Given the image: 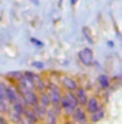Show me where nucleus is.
Instances as JSON below:
<instances>
[{
    "mask_svg": "<svg viewBox=\"0 0 122 124\" xmlns=\"http://www.w3.org/2000/svg\"><path fill=\"white\" fill-rule=\"evenodd\" d=\"M59 119H60V116H58L52 108H49L47 110L42 122L44 124H59Z\"/></svg>",
    "mask_w": 122,
    "mask_h": 124,
    "instance_id": "8",
    "label": "nucleus"
},
{
    "mask_svg": "<svg viewBox=\"0 0 122 124\" xmlns=\"http://www.w3.org/2000/svg\"><path fill=\"white\" fill-rule=\"evenodd\" d=\"M5 95H6V100H7L10 104L15 103L17 100H20V94L18 93L16 86H12V85H10V84H7V86H6V88H5Z\"/></svg>",
    "mask_w": 122,
    "mask_h": 124,
    "instance_id": "5",
    "label": "nucleus"
},
{
    "mask_svg": "<svg viewBox=\"0 0 122 124\" xmlns=\"http://www.w3.org/2000/svg\"><path fill=\"white\" fill-rule=\"evenodd\" d=\"M22 124H35V123H32V122L28 121V119H25V118L23 117V123H22Z\"/></svg>",
    "mask_w": 122,
    "mask_h": 124,
    "instance_id": "26",
    "label": "nucleus"
},
{
    "mask_svg": "<svg viewBox=\"0 0 122 124\" xmlns=\"http://www.w3.org/2000/svg\"><path fill=\"white\" fill-rule=\"evenodd\" d=\"M38 104H41L42 106L49 108L52 106V101H50V97H49V93L47 92H42L38 93Z\"/></svg>",
    "mask_w": 122,
    "mask_h": 124,
    "instance_id": "11",
    "label": "nucleus"
},
{
    "mask_svg": "<svg viewBox=\"0 0 122 124\" xmlns=\"http://www.w3.org/2000/svg\"><path fill=\"white\" fill-rule=\"evenodd\" d=\"M5 78L9 79V80H11L13 84H17V82L23 78V72H22V70H12V72H10V73H6V74H5Z\"/></svg>",
    "mask_w": 122,
    "mask_h": 124,
    "instance_id": "14",
    "label": "nucleus"
},
{
    "mask_svg": "<svg viewBox=\"0 0 122 124\" xmlns=\"http://www.w3.org/2000/svg\"><path fill=\"white\" fill-rule=\"evenodd\" d=\"M29 41H30L31 44H34V46H37V48H43V46H44V43H43L41 39L36 38V37H30V38H29Z\"/></svg>",
    "mask_w": 122,
    "mask_h": 124,
    "instance_id": "22",
    "label": "nucleus"
},
{
    "mask_svg": "<svg viewBox=\"0 0 122 124\" xmlns=\"http://www.w3.org/2000/svg\"><path fill=\"white\" fill-rule=\"evenodd\" d=\"M19 94H20V100L25 108H32L38 104V93L36 91H25Z\"/></svg>",
    "mask_w": 122,
    "mask_h": 124,
    "instance_id": "2",
    "label": "nucleus"
},
{
    "mask_svg": "<svg viewBox=\"0 0 122 124\" xmlns=\"http://www.w3.org/2000/svg\"><path fill=\"white\" fill-rule=\"evenodd\" d=\"M97 82H98L101 90L105 91L110 86V78L108 77L107 74H101V75H98V78H97Z\"/></svg>",
    "mask_w": 122,
    "mask_h": 124,
    "instance_id": "12",
    "label": "nucleus"
},
{
    "mask_svg": "<svg viewBox=\"0 0 122 124\" xmlns=\"http://www.w3.org/2000/svg\"><path fill=\"white\" fill-rule=\"evenodd\" d=\"M104 117H105V110L102 106V108H98L96 112L89 115V122H91V123H93V124H97V123H99Z\"/></svg>",
    "mask_w": 122,
    "mask_h": 124,
    "instance_id": "9",
    "label": "nucleus"
},
{
    "mask_svg": "<svg viewBox=\"0 0 122 124\" xmlns=\"http://www.w3.org/2000/svg\"><path fill=\"white\" fill-rule=\"evenodd\" d=\"M32 1H34V2L36 4V5H38V1H37V0H32Z\"/></svg>",
    "mask_w": 122,
    "mask_h": 124,
    "instance_id": "29",
    "label": "nucleus"
},
{
    "mask_svg": "<svg viewBox=\"0 0 122 124\" xmlns=\"http://www.w3.org/2000/svg\"><path fill=\"white\" fill-rule=\"evenodd\" d=\"M63 95L67 98V100L72 104V106L76 108L77 106H79V103H78V99H77V95L74 92H70V91H63Z\"/></svg>",
    "mask_w": 122,
    "mask_h": 124,
    "instance_id": "17",
    "label": "nucleus"
},
{
    "mask_svg": "<svg viewBox=\"0 0 122 124\" xmlns=\"http://www.w3.org/2000/svg\"><path fill=\"white\" fill-rule=\"evenodd\" d=\"M78 60L80 61L81 64L86 66V67H90L95 62V57H93V51H92L91 48H83L79 53H78Z\"/></svg>",
    "mask_w": 122,
    "mask_h": 124,
    "instance_id": "3",
    "label": "nucleus"
},
{
    "mask_svg": "<svg viewBox=\"0 0 122 124\" xmlns=\"http://www.w3.org/2000/svg\"><path fill=\"white\" fill-rule=\"evenodd\" d=\"M7 116H9V122H10V123H12V124H22L23 123V115H20V113H17V112L11 110Z\"/></svg>",
    "mask_w": 122,
    "mask_h": 124,
    "instance_id": "15",
    "label": "nucleus"
},
{
    "mask_svg": "<svg viewBox=\"0 0 122 124\" xmlns=\"http://www.w3.org/2000/svg\"><path fill=\"white\" fill-rule=\"evenodd\" d=\"M83 124H93V123H91V122H86V123H83Z\"/></svg>",
    "mask_w": 122,
    "mask_h": 124,
    "instance_id": "30",
    "label": "nucleus"
},
{
    "mask_svg": "<svg viewBox=\"0 0 122 124\" xmlns=\"http://www.w3.org/2000/svg\"><path fill=\"white\" fill-rule=\"evenodd\" d=\"M6 86H7V84H6L5 81H2V80H0V91H5V88H6Z\"/></svg>",
    "mask_w": 122,
    "mask_h": 124,
    "instance_id": "25",
    "label": "nucleus"
},
{
    "mask_svg": "<svg viewBox=\"0 0 122 124\" xmlns=\"http://www.w3.org/2000/svg\"><path fill=\"white\" fill-rule=\"evenodd\" d=\"M11 111V104L5 100H0V115H9Z\"/></svg>",
    "mask_w": 122,
    "mask_h": 124,
    "instance_id": "19",
    "label": "nucleus"
},
{
    "mask_svg": "<svg viewBox=\"0 0 122 124\" xmlns=\"http://www.w3.org/2000/svg\"><path fill=\"white\" fill-rule=\"evenodd\" d=\"M99 108H102V105H101L98 98L95 97V95H90L89 97V100H87V103L85 105V110H86L87 115H91L93 112H96Z\"/></svg>",
    "mask_w": 122,
    "mask_h": 124,
    "instance_id": "7",
    "label": "nucleus"
},
{
    "mask_svg": "<svg viewBox=\"0 0 122 124\" xmlns=\"http://www.w3.org/2000/svg\"><path fill=\"white\" fill-rule=\"evenodd\" d=\"M23 75L26 78V79H30L32 81H36V80H38L41 75L38 74V73H36V72H34V70H24L23 72Z\"/></svg>",
    "mask_w": 122,
    "mask_h": 124,
    "instance_id": "20",
    "label": "nucleus"
},
{
    "mask_svg": "<svg viewBox=\"0 0 122 124\" xmlns=\"http://www.w3.org/2000/svg\"><path fill=\"white\" fill-rule=\"evenodd\" d=\"M47 85H48V80H44L41 77L38 80L35 81V91L37 93H42L47 91Z\"/></svg>",
    "mask_w": 122,
    "mask_h": 124,
    "instance_id": "13",
    "label": "nucleus"
},
{
    "mask_svg": "<svg viewBox=\"0 0 122 124\" xmlns=\"http://www.w3.org/2000/svg\"><path fill=\"white\" fill-rule=\"evenodd\" d=\"M83 33H84V37H85V38L87 39V43H89V44H93V39H92V37L90 36L89 29L84 28V29H83Z\"/></svg>",
    "mask_w": 122,
    "mask_h": 124,
    "instance_id": "24",
    "label": "nucleus"
},
{
    "mask_svg": "<svg viewBox=\"0 0 122 124\" xmlns=\"http://www.w3.org/2000/svg\"><path fill=\"white\" fill-rule=\"evenodd\" d=\"M50 108L58 115V116H62V108H61V105L60 104H55V105H52L50 106Z\"/></svg>",
    "mask_w": 122,
    "mask_h": 124,
    "instance_id": "23",
    "label": "nucleus"
},
{
    "mask_svg": "<svg viewBox=\"0 0 122 124\" xmlns=\"http://www.w3.org/2000/svg\"><path fill=\"white\" fill-rule=\"evenodd\" d=\"M59 81H60L61 88H62L63 91L76 92L77 88L80 86V85H79V82L77 81L74 78L71 77V75H66V74L61 75L60 79H59Z\"/></svg>",
    "mask_w": 122,
    "mask_h": 124,
    "instance_id": "1",
    "label": "nucleus"
},
{
    "mask_svg": "<svg viewBox=\"0 0 122 124\" xmlns=\"http://www.w3.org/2000/svg\"><path fill=\"white\" fill-rule=\"evenodd\" d=\"M24 108H25V106L23 105L22 100H17V101H15V103H12V104H11V110H12V111H15V112H17V113L23 115Z\"/></svg>",
    "mask_w": 122,
    "mask_h": 124,
    "instance_id": "18",
    "label": "nucleus"
},
{
    "mask_svg": "<svg viewBox=\"0 0 122 124\" xmlns=\"http://www.w3.org/2000/svg\"><path fill=\"white\" fill-rule=\"evenodd\" d=\"M74 93H76V95H77V99H78L79 106L85 108V105H86V103H87V100H89V97H90V95H89V92H87V90H86L85 87H83V86H79Z\"/></svg>",
    "mask_w": 122,
    "mask_h": 124,
    "instance_id": "6",
    "label": "nucleus"
},
{
    "mask_svg": "<svg viewBox=\"0 0 122 124\" xmlns=\"http://www.w3.org/2000/svg\"><path fill=\"white\" fill-rule=\"evenodd\" d=\"M32 111L35 112V115L41 119V122L43 121V117H44V115H46V112H47V110L48 108H44V106H42L41 104H37V105H35V106H32Z\"/></svg>",
    "mask_w": 122,
    "mask_h": 124,
    "instance_id": "16",
    "label": "nucleus"
},
{
    "mask_svg": "<svg viewBox=\"0 0 122 124\" xmlns=\"http://www.w3.org/2000/svg\"><path fill=\"white\" fill-rule=\"evenodd\" d=\"M23 117H24L25 119H28V121H30V122H32V123H35V124L41 123V119L35 115V112L32 111L31 108H24V111H23Z\"/></svg>",
    "mask_w": 122,
    "mask_h": 124,
    "instance_id": "10",
    "label": "nucleus"
},
{
    "mask_svg": "<svg viewBox=\"0 0 122 124\" xmlns=\"http://www.w3.org/2000/svg\"><path fill=\"white\" fill-rule=\"evenodd\" d=\"M71 119L76 124H83L89 122V115H87L85 108L77 106L73 111V113H72V116H71Z\"/></svg>",
    "mask_w": 122,
    "mask_h": 124,
    "instance_id": "4",
    "label": "nucleus"
},
{
    "mask_svg": "<svg viewBox=\"0 0 122 124\" xmlns=\"http://www.w3.org/2000/svg\"><path fill=\"white\" fill-rule=\"evenodd\" d=\"M77 1H78V0H71V5H72V6H74V5L77 4Z\"/></svg>",
    "mask_w": 122,
    "mask_h": 124,
    "instance_id": "28",
    "label": "nucleus"
},
{
    "mask_svg": "<svg viewBox=\"0 0 122 124\" xmlns=\"http://www.w3.org/2000/svg\"><path fill=\"white\" fill-rule=\"evenodd\" d=\"M107 44H108V46H110V48H113V46H114V43H113L111 41H109V42H108Z\"/></svg>",
    "mask_w": 122,
    "mask_h": 124,
    "instance_id": "27",
    "label": "nucleus"
},
{
    "mask_svg": "<svg viewBox=\"0 0 122 124\" xmlns=\"http://www.w3.org/2000/svg\"><path fill=\"white\" fill-rule=\"evenodd\" d=\"M30 66L35 70H43V69L46 68L44 62H42V61H32L30 63Z\"/></svg>",
    "mask_w": 122,
    "mask_h": 124,
    "instance_id": "21",
    "label": "nucleus"
}]
</instances>
